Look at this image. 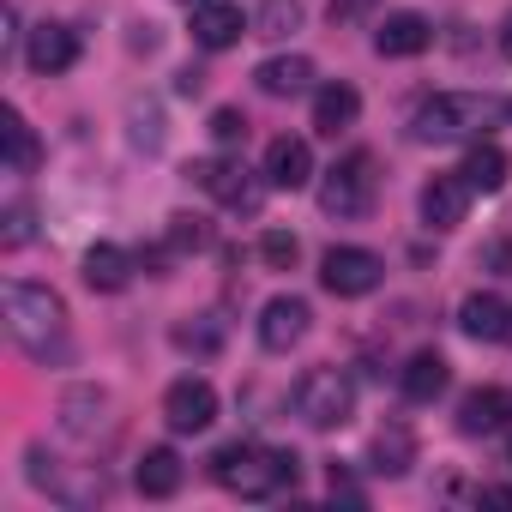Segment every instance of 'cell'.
Segmentation results:
<instances>
[{"label": "cell", "instance_id": "1", "mask_svg": "<svg viewBox=\"0 0 512 512\" xmlns=\"http://www.w3.org/2000/svg\"><path fill=\"white\" fill-rule=\"evenodd\" d=\"M0 308H7V338L31 356V362H67V302L49 284H25L7 278L0 290Z\"/></svg>", "mask_w": 512, "mask_h": 512}, {"label": "cell", "instance_id": "2", "mask_svg": "<svg viewBox=\"0 0 512 512\" xmlns=\"http://www.w3.org/2000/svg\"><path fill=\"white\" fill-rule=\"evenodd\" d=\"M512 121V97H494V91H440L416 109L410 133L422 145H446V139H482L488 127H506Z\"/></svg>", "mask_w": 512, "mask_h": 512}, {"label": "cell", "instance_id": "3", "mask_svg": "<svg viewBox=\"0 0 512 512\" xmlns=\"http://www.w3.org/2000/svg\"><path fill=\"white\" fill-rule=\"evenodd\" d=\"M211 476H217L229 494H241V500H272V494H284V488L302 482V458L284 452V446L235 440V446H223V452L211 458Z\"/></svg>", "mask_w": 512, "mask_h": 512}, {"label": "cell", "instance_id": "4", "mask_svg": "<svg viewBox=\"0 0 512 512\" xmlns=\"http://www.w3.org/2000/svg\"><path fill=\"white\" fill-rule=\"evenodd\" d=\"M374 193H380V175H374V157L368 151H350L326 169L320 181V211L326 217H368L374 211Z\"/></svg>", "mask_w": 512, "mask_h": 512}, {"label": "cell", "instance_id": "5", "mask_svg": "<svg viewBox=\"0 0 512 512\" xmlns=\"http://www.w3.org/2000/svg\"><path fill=\"white\" fill-rule=\"evenodd\" d=\"M296 416H302L308 428H320V434L344 428V422L356 416V386H350V374H344V368H314V374H302V386H296Z\"/></svg>", "mask_w": 512, "mask_h": 512}, {"label": "cell", "instance_id": "6", "mask_svg": "<svg viewBox=\"0 0 512 512\" xmlns=\"http://www.w3.org/2000/svg\"><path fill=\"white\" fill-rule=\"evenodd\" d=\"M380 278H386V260H380V253H368V247H332L326 260H320V284L332 296H344V302L374 296Z\"/></svg>", "mask_w": 512, "mask_h": 512}, {"label": "cell", "instance_id": "7", "mask_svg": "<svg viewBox=\"0 0 512 512\" xmlns=\"http://www.w3.org/2000/svg\"><path fill=\"white\" fill-rule=\"evenodd\" d=\"M163 422L175 434H205L217 422V386L205 374H181L169 392H163Z\"/></svg>", "mask_w": 512, "mask_h": 512}, {"label": "cell", "instance_id": "8", "mask_svg": "<svg viewBox=\"0 0 512 512\" xmlns=\"http://www.w3.org/2000/svg\"><path fill=\"white\" fill-rule=\"evenodd\" d=\"M187 175H193V187H205V193L223 199L229 211H260V187L247 181V169H241L235 157H199Z\"/></svg>", "mask_w": 512, "mask_h": 512}, {"label": "cell", "instance_id": "9", "mask_svg": "<svg viewBox=\"0 0 512 512\" xmlns=\"http://www.w3.org/2000/svg\"><path fill=\"white\" fill-rule=\"evenodd\" d=\"M253 25H247V13L235 7V0H199V7H193V43L199 49H235L241 37H247Z\"/></svg>", "mask_w": 512, "mask_h": 512}, {"label": "cell", "instance_id": "10", "mask_svg": "<svg viewBox=\"0 0 512 512\" xmlns=\"http://www.w3.org/2000/svg\"><path fill=\"white\" fill-rule=\"evenodd\" d=\"M308 320H314V308H308L302 296H272L266 314H260V344H266L272 356H284V350H296V344L308 338Z\"/></svg>", "mask_w": 512, "mask_h": 512}, {"label": "cell", "instance_id": "11", "mask_svg": "<svg viewBox=\"0 0 512 512\" xmlns=\"http://www.w3.org/2000/svg\"><path fill=\"white\" fill-rule=\"evenodd\" d=\"M266 181H272L278 193H302V187L314 181V151H308V139L278 133V139L266 145Z\"/></svg>", "mask_w": 512, "mask_h": 512}, {"label": "cell", "instance_id": "12", "mask_svg": "<svg viewBox=\"0 0 512 512\" xmlns=\"http://www.w3.org/2000/svg\"><path fill=\"white\" fill-rule=\"evenodd\" d=\"M25 61H31V73H67L79 61V31L61 19H43L25 43Z\"/></svg>", "mask_w": 512, "mask_h": 512}, {"label": "cell", "instance_id": "13", "mask_svg": "<svg viewBox=\"0 0 512 512\" xmlns=\"http://www.w3.org/2000/svg\"><path fill=\"white\" fill-rule=\"evenodd\" d=\"M464 211H470V181L452 169V175H434L428 187H422V223L428 229H458L464 223Z\"/></svg>", "mask_w": 512, "mask_h": 512}, {"label": "cell", "instance_id": "14", "mask_svg": "<svg viewBox=\"0 0 512 512\" xmlns=\"http://www.w3.org/2000/svg\"><path fill=\"white\" fill-rule=\"evenodd\" d=\"M458 326H464L470 338H482V344H512V302H506V296L476 290V296H464Z\"/></svg>", "mask_w": 512, "mask_h": 512}, {"label": "cell", "instance_id": "15", "mask_svg": "<svg viewBox=\"0 0 512 512\" xmlns=\"http://www.w3.org/2000/svg\"><path fill=\"white\" fill-rule=\"evenodd\" d=\"M428 43H434V25H428L422 13H386L380 31H374V49H380L386 61H410V55H422Z\"/></svg>", "mask_w": 512, "mask_h": 512}, {"label": "cell", "instance_id": "16", "mask_svg": "<svg viewBox=\"0 0 512 512\" xmlns=\"http://www.w3.org/2000/svg\"><path fill=\"white\" fill-rule=\"evenodd\" d=\"M446 380H452L446 356H440V350H416V356L404 362V374H398V392H404L410 404H434V398L446 392Z\"/></svg>", "mask_w": 512, "mask_h": 512}, {"label": "cell", "instance_id": "17", "mask_svg": "<svg viewBox=\"0 0 512 512\" xmlns=\"http://www.w3.org/2000/svg\"><path fill=\"white\" fill-rule=\"evenodd\" d=\"M181 476H187V464H181L175 446H145V458H139V470H133V482H139L145 500H169V494L181 488Z\"/></svg>", "mask_w": 512, "mask_h": 512}, {"label": "cell", "instance_id": "18", "mask_svg": "<svg viewBox=\"0 0 512 512\" xmlns=\"http://www.w3.org/2000/svg\"><path fill=\"white\" fill-rule=\"evenodd\" d=\"M85 284H91L97 296L127 290V284H133V253H127V247H115V241H97V247L85 253Z\"/></svg>", "mask_w": 512, "mask_h": 512}, {"label": "cell", "instance_id": "19", "mask_svg": "<svg viewBox=\"0 0 512 512\" xmlns=\"http://www.w3.org/2000/svg\"><path fill=\"white\" fill-rule=\"evenodd\" d=\"M464 181H470V193H500L506 181H512V157L494 145V139H476L470 145V157H464V169H458Z\"/></svg>", "mask_w": 512, "mask_h": 512}, {"label": "cell", "instance_id": "20", "mask_svg": "<svg viewBox=\"0 0 512 512\" xmlns=\"http://www.w3.org/2000/svg\"><path fill=\"white\" fill-rule=\"evenodd\" d=\"M506 416H512V398L494 386H476L458 404V434H494V428H506Z\"/></svg>", "mask_w": 512, "mask_h": 512}, {"label": "cell", "instance_id": "21", "mask_svg": "<svg viewBox=\"0 0 512 512\" xmlns=\"http://www.w3.org/2000/svg\"><path fill=\"white\" fill-rule=\"evenodd\" d=\"M356 115H362L356 85H320V91H314V127H320L326 139H338L344 127H356Z\"/></svg>", "mask_w": 512, "mask_h": 512}, {"label": "cell", "instance_id": "22", "mask_svg": "<svg viewBox=\"0 0 512 512\" xmlns=\"http://www.w3.org/2000/svg\"><path fill=\"white\" fill-rule=\"evenodd\" d=\"M308 79H314L308 55H278V61H260V73H253V85H260L266 97H302Z\"/></svg>", "mask_w": 512, "mask_h": 512}, {"label": "cell", "instance_id": "23", "mask_svg": "<svg viewBox=\"0 0 512 512\" xmlns=\"http://www.w3.org/2000/svg\"><path fill=\"white\" fill-rule=\"evenodd\" d=\"M368 458H374V470H380V476H404V470L416 464V434H410L404 422H386V428L374 434Z\"/></svg>", "mask_w": 512, "mask_h": 512}, {"label": "cell", "instance_id": "24", "mask_svg": "<svg viewBox=\"0 0 512 512\" xmlns=\"http://www.w3.org/2000/svg\"><path fill=\"white\" fill-rule=\"evenodd\" d=\"M37 163H43V145H37L31 121L13 109V115H7V169H13V175H37Z\"/></svg>", "mask_w": 512, "mask_h": 512}, {"label": "cell", "instance_id": "25", "mask_svg": "<svg viewBox=\"0 0 512 512\" xmlns=\"http://www.w3.org/2000/svg\"><path fill=\"white\" fill-rule=\"evenodd\" d=\"M260 260H266L272 272H290V266L302 260V241H296L290 229H266V235H260Z\"/></svg>", "mask_w": 512, "mask_h": 512}, {"label": "cell", "instance_id": "26", "mask_svg": "<svg viewBox=\"0 0 512 512\" xmlns=\"http://www.w3.org/2000/svg\"><path fill=\"white\" fill-rule=\"evenodd\" d=\"M302 25V0H266V7H260V25H253V31H260V37H284V31H296Z\"/></svg>", "mask_w": 512, "mask_h": 512}, {"label": "cell", "instance_id": "27", "mask_svg": "<svg viewBox=\"0 0 512 512\" xmlns=\"http://www.w3.org/2000/svg\"><path fill=\"white\" fill-rule=\"evenodd\" d=\"M25 241H31V205L13 199L7 205V229H0V247H25Z\"/></svg>", "mask_w": 512, "mask_h": 512}, {"label": "cell", "instance_id": "28", "mask_svg": "<svg viewBox=\"0 0 512 512\" xmlns=\"http://www.w3.org/2000/svg\"><path fill=\"white\" fill-rule=\"evenodd\" d=\"M211 139H217V145H241V139H247V115H241V109H217V115H211Z\"/></svg>", "mask_w": 512, "mask_h": 512}, {"label": "cell", "instance_id": "29", "mask_svg": "<svg viewBox=\"0 0 512 512\" xmlns=\"http://www.w3.org/2000/svg\"><path fill=\"white\" fill-rule=\"evenodd\" d=\"M326 482H332V494H338V500H356V506L368 500V488H362V482H356L344 464H332V470H326Z\"/></svg>", "mask_w": 512, "mask_h": 512}, {"label": "cell", "instance_id": "30", "mask_svg": "<svg viewBox=\"0 0 512 512\" xmlns=\"http://www.w3.org/2000/svg\"><path fill=\"white\" fill-rule=\"evenodd\" d=\"M169 223H175V229H169V235H175V247H205V229H199V217H169Z\"/></svg>", "mask_w": 512, "mask_h": 512}, {"label": "cell", "instance_id": "31", "mask_svg": "<svg viewBox=\"0 0 512 512\" xmlns=\"http://www.w3.org/2000/svg\"><path fill=\"white\" fill-rule=\"evenodd\" d=\"M368 7H374V0H332V25H356Z\"/></svg>", "mask_w": 512, "mask_h": 512}, {"label": "cell", "instance_id": "32", "mask_svg": "<svg viewBox=\"0 0 512 512\" xmlns=\"http://www.w3.org/2000/svg\"><path fill=\"white\" fill-rule=\"evenodd\" d=\"M482 506H512V488H482Z\"/></svg>", "mask_w": 512, "mask_h": 512}, {"label": "cell", "instance_id": "33", "mask_svg": "<svg viewBox=\"0 0 512 512\" xmlns=\"http://www.w3.org/2000/svg\"><path fill=\"white\" fill-rule=\"evenodd\" d=\"M500 55L512 61V13H506V25H500Z\"/></svg>", "mask_w": 512, "mask_h": 512}]
</instances>
